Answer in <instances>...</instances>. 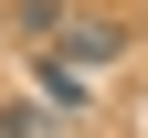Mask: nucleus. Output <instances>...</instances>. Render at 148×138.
I'll list each match as a JSON object with an SVG mask.
<instances>
[{
	"label": "nucleus",
	"instance_id": "f257e3e1",
	"mask_svg": "<svg viewBox=\"0 0 148 138\" xmlns=\"http://www.w3.org/2000/svg\"><path fill=\"white\" fill-rule=\"evenodd\" d=\"M42 53H53V64H74V74H95V64H116V53H127V32H106V21H64Z\"/></svg>",
	"mask_w": 148,
	"mask_h": 138
},
{
	"label": "nucleus",
	"instance_id": "f03ea898",
	"mask_svg": "<svg viewBox=\"0 0 148 138\" xmlns=\"http://www.w3.org/2000/svg\"><path fill=\"white\" fill-rule=\"evenodd\" d=\"M11 21H21V43H32V53H42V43H53V32H64V0H11Z\"/></svg>",
	"mask_w": 148,
	"mask_h": 138
},
{
	"label": "nucleus",
	"instance_id": "7ed1b4c3",
	"mask_svg": "<svg viewBox=\"0 0 148 138\" xmlns=\"http://www.w3.org/2000/svg\"><path fill=\"white\" fill-rule=\"evenodd\" d=\"M0 138H53V117L42 106H0Z\"/></svg>",
	"mask_w": 148,
	"mask_h": 138
}]
</instances>
